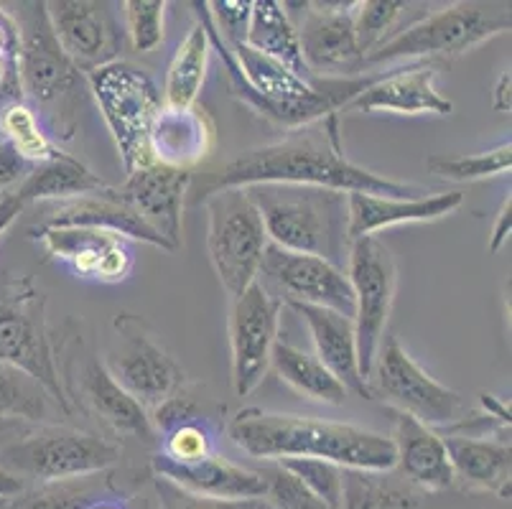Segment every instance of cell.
<instances>
[{"mask_svg": "<svg viewBox=\"0 0 512 509\" xmlns=\"http://www.w3.org/2000/svg\"><path fill=\"white\" fill-rule=\"evenodd\" d=\"M446 446L454 479L472 489L510 497L512 451L510 443L497 438H469V436H441Z\"/></svg>", "mask_w": 512, "mask_h": 509, "instance_id": "83f0119b", "label": "cell"}, {"mask_svg": "<svg viewBox=\"0 0 512 509\" xmlns=\"http://www.w3.org/2000/svg\"><path fill=\"white\" fill-rule=\"evenodd\" d=\"M347 278L355 293V339L362 380H370L377 349L388 331L390 311L398 291V265L393 252L377 240L362 237L349 245Z\"/></svg>", "mask_w": 512, "mask_h": 509, "instance_id": "5bb4252c", "label": "cell"}, {"mask_svg": "<svg viewBox=\"0 0 512 509\" xmlns=\"http://www.w3.org/2000/svg\"><path fill=\"white\" fill-rule=\"evenodd\" d=\"M46 13L59 46L82 74L118 62L128 44L123 23L107 3L57 0L46 3Z\"/></svg>", "mask_w": 512, "mask_h": 509, "instance_id": "ac0fdd59", "label": "cell"}, {"mask_svg": "<svg viewBox=\"0 0 512 509\" xmlns=\"http://www.w3.org/2000/svg\"><path fill=\"white\" fill-rule=\"evenodd\" d=\"M87 509H130V507L123 497H107V499H100V502H95Z\"/></svg>", "mask_w": 512, "mask_h": 509, "instance_id": "f5cc1de1", "label": "cell"}, {"mask_svg": "<svg viewBox=\"0 0 512 509\" xmlns=\"http://www.w3.org/2000/svg\"><path fill=\"white\" fill-rule=\"evenodd\" d=\"M54 359L59 385L72 415L77 410L90 415L100 423L102 431L120 441L133 438L148 446L156 443V431L146 410L113 380L102 357L92 352L79 331H67L62 339H54Z\"/></svg>", "mask_w": 512, "mask_h": 509, "instance_id": "8992f818", "label": "cell"}, {"mask_svg": "<svg viewBox=\"0 0 512 509\" xmlns=\"http://www.w3.org/2000/svg\"><path fill=\"white\" fill-rule=\"evenodd\" d=\"M281 311L283 303L260 280L232 298L227 334L232 354V387L240 398L258 390L271 370V354L281 331Z\"/></svg>", "mask_w": 512, "mask_h": 509, "instance_id": "2e32d148", "label": "cell"}, {"mask_svg": "<svg viewBox=\"0 0 512 509\" xmlns=\"http://www.w3.org/2000/svg\"><path fill=\"white\" fill-rule=\"evenodd\" d=\"M31 168L34 166H29L11 146L0 140V196L13 194L31 174Z\"/></svg>", "mask_w": 512, "mask_h": 509, "instance_id": "f6af8a7d", "label": "cell"}, {"mask_svg": "<svg viewBox=\"0 0 512 509\" xmlns=\"http://www.w3.org/2000/svg\"><path fill=\"white\" fill-rule=\"evenodd\" d=\"M271 367L281 382H286L291 390H296L304 398L324 405H344L349 392L344 390L342 382L316 359V354L304 352V349L293 347L291 342L278 339L271 354Z\"/></svg>", "mask_w": 512, "mask_h": 509, "instance_id": "4dcf8cb0", "label": "cell"}, {"mask_svg": "<svg viewBox=\"0 0 512 509\" xmlns=\"http://www.w3.org/2000/svg\"><path fill=\"white\" fill-rule=\"evenodd\" d=\"M245 44L250 49L260 51V54L271 56L273 62L283 64L288 72H293L296 77L304 79V82H316V77L306 67L304 54H301L296 23L291 21L283 3H276V0H255L253 8H250Z\"/></svg>", "mask_w": 512, "mask_h": 509, "instance_id": "f546056e", "label": "cell"}, {"mask_svg": "<svg viewBox=\"0 0 512 509\" xmlns=\"http://www.w3.org/2000/svg\"><path fill=\"white\" fill-rule=\"evenodd\" d=\"M26 489V482H21L18 476H13L11 471H6L0 466V499H11L16 494H21Z\"/></svg>", "mask_w": 512, "mask_h": 509, "instance_id": "816d5d0a", "label": "cell"}, {"mask_svg": "<svg viewBox=\"0 0 512 509\" xmlns=\"http://www.w3.org/2000/svg\"><path fill=\"white\" fill-rule=\"evenodd\" d=\"M156 443V454L161 459L181 466L199 464V461L220 454V448H217V428L207 418H202V415L184 420L179 426L164 431Z\"/></svg>", "mask_w": 512, "mask_h": 509, "instance_id": "8d00e7d4", "label": "cell"}, {"mask_svg": "<svg viewBox=\"0 0 512 509\" xmlns=\"http://www.w3.org/2000/svg\"><path fill=\"white\" fill-rule=\"evenodd\" d=\"M296 23L304 62L316 79H349L365 74V56L355 36V3H301Z\"/></svg>", "mask_w": 512, "mask_h": 509, "instance_id": "d6986e66", "label": "cell"}, {"mask_svg": "<svg viewBox=\"0 0 512 509\" xmlns=\"http://www.w3.org/2000/svg\"><path fill=\"white\" fill-rule=\"evenodd\" d=\"M23 100L21 77H18V56H0V107Z\"/></svg>", "mask_w": 512, "mask_h": 509, "instance_id": "bcb514c9", "label": "cell"}, {"mask_svg": "<svg viewBox=\"0 0 512 509\" xmlns=\"http://www.w3.org/2000/svg\"><path fill=\"white\" fill-rule=\"evenodd\" d=\"M411 3L403 0H367L355 3V36L362 56L372 54L377 46H383L390 36H395V26Z\"/></svg>", "mask_w": 512, "mask_h": 509, "instance_id": "f35d334b", "label": "cell"}, {"mask_svg": "<svg viewBox=\"0 0 512 509\" xmlns=\"http://www.w3.org/2000/svg\"><path fill=\"white\" fill-rule=\"evenodd\" d=\"M510 107H512V72L510 67H507L505 72L497 77L495 90H492V110L505 115V112H510Z\"/></svg>", "mask_w": 512, "mask_h": 509, "instance_id": "681fc988", "label": "cell"}, {"mask_svg": "<svg viewBox=\"0 0 512 509\" xmlns=\"http://www.w3.org/2000/svg\"><path fill=\"white\" fill-rule=\"evenodd\" d=\"M209 54H212V44H209V36L204 31V26L197 21L186 31L181 44L176 46L174 56H171L169 67H166L164 92H161L164 105H197L204 82H207Z\"/></svg>", "mask_w": 512, "mask_h": 509, "instance_id": "1f68e13d", "label": "cell"}, {"mask_svg": "<svg viewBox=\"0 0 512 509\" xmlns=\"http://www.w3.org/2000/svg\"><path fill=\"white\" fill-rule=\"evenodd\" d=\"M23 204L18 202L16 194H3L0 196V237L6 235V230L18 219V214L23 212Z\"/></svg>", "mask_w": 512, "mask_h": 509, "instance_id": "f907efd6", "label": "cell"}, {"mask_svg": "<svg viewBox=\"0 0 512 509\" xmlns=\"http://www.w3.org/2000/svg\"><path fill=\"white\" fill-rule=\"evenodd\" d=\"M54 413H59V408L39 382L0 364V420H26L44 426Z\"/></svg>", "mask_w": 512, "mask_h": 509, "instance_id": "d590c367", "label": "cell"}, {"mask_svg": "<svg viewBox=\"0 0 512 509\" xmlns=\"http://www.w3.org/2000/svg\"><path fill=\"white\" fill-rule=\"evenodd\" d=\"M283 308H291L293 314L309 326L316 359L342 382L344 390L362 400H372L370 387L360 375L355 321L349 316L337 314V311H329V308L304 306V303H288Z\"/></svg>", "mask_w": 512, "mask_h": 509, "instance_id": "d4e9b609", "label": "cell"}, {"mask_svg": "<svg viewBox=\"0 0 512 509\" xmlns=\"http://www.w3.org/2000/svg\"><path fill=\"white\" fill-rule=\"evenodd\" d=\"M151 469L153 476H161V479L176 484L184 492L199 494V497L232 499V502H240V499H260L263 502V474L258 469L232 464L222 454L189 466L171 464V461L153 454Z\"/></svg>", "mask_w": 512, "mask_h": 509, "instance_id": "4316f807", "label": "cell"}, {"mask_svg": "<svg viewBox=\"0 0 512 509\" xmlns=\"http://www.w3.org/2000/svg\"><path fill=\"white\" fill-rule=\"evenodd\" d=\"M263 509H271V507H265V504H263Z\"/></svg>", "mask_w": 512, "mask_h": 509, "instance_id": "11a10c76", "label": "cell"}, {"mask_svg": "<svg viewBox=\"0 0 512 509\" xmlns=\"http://www.w3.org/2000/svg\"><path fill=\"white\" fill-rule=\"evenodd\" d=\"M6 504H8V499H0V509H6Z\"/></svg>", "mask_w": 512, "mask_h": 509, "instance_id": "db71d44e", "label": "cell"}, {"mask_svg": "<svg viewBox=\"0 0 512 509\" xmlns=\"http://www.w3.org/2000/svg\"><path fill=\"white\" fill-rule=\"evenodd\" d=\"M265 479L263 504L271 509H327L309 489L301 484L296 474L286 469L278 461H263V469H258Z\"/></svg>", "mask_w": 512, "mask_h": 509, "instance_id": "60d3db41", "label": "cell"}, {"mask_svg": "<svg viewBox=\"0 0 512 509\" xmlns=\"http://www.w3.org/2000/svg\"><path fill=\"white\" fill-rule=\"evenodd\" d=\"M227 436L237 448L260 461L324 459L342 469H395V448L390 436L352 423L245 408L230 420Z\"/></svg>", "mask_w": 512, "mask_h": 509, "instance_id": "3957f363", "label": "cell"}, {"mask_svg": "<svg viewBox=\"0 0 512 509\" xmlns=\"http://www.w3.org/2000/svg\"><path fill=\"white\" fill-rule=\"evenodd\" d=\"M18 28V77L29 102L54 140H72L90 100L87 74L59 46L46 3H18L11 11Z\"/></svg>", "mask_w": 512, "mask_h": 509, "instance_id": "277c9868", "label": "cell"}, {"mask_svg": "<svg viewBox=\"0 0 512 509\" xmlns=\"http://www.w3.org/2000/svg\"><path fill=\"white\" fill-rule=\"evenodd\" d=\"M263 283L283 306L288 303H304L337 311L342 316H355V293L347 273L334 263L316 255L291 252L268 242L260 260Z\"/></svg>", "mask_w": 512, "mask_h": 509, "instance_id": "9a60e30c", "label": "cell"}, {"mask_svg": "<svg viewBox=\"0 0 512 509\" xmlns=\"http://www.w3.org/2000/svg\"><path fill=\"white\" fill-rule=\"evenodd\" d=\"M207 250L227 296L237 298L258 280L260 260L268 247L263 219L248 189H220L204 199Z\"/></svg>", "mask_w": 512, "mask_h": 509, "instance_id": "8fae6325", "label": "cell"}, {"mask_svg": "<svg viewBox=\"0 0 512 509\" xmlns=\"http://www.w3.org/2000/svg\"><path fill=\"white\" fill-rule=\"evenodd\" d=\"M464 204L462 191H436V194L395 199L352 191L347 194L349 242L375 237V232L398 224H428L449 217Z\"/></svg>", "mask_w": 512, "mask_h": 509, "instance_id": "603a6c76", "label": "cell"}, {"mask_svg": "<svg viewBox=\"0 0 512 509\" xmlns=\"http://www.w3.org/2000/svg\"><path fill=\"white\" fill-rule=\"evenodd\" d=\"M107 497H120L115 489V469L90 476H74L62 482L36 484L8 499L6 509H87Z\"/></svg>", "mask_w": 512, "mask_h": 509, "instance_id": "d6a6232c", "label": "cell"}, {"mask_svg": "<svg viewBox=\"0 0 512 509\" xmlns=\"http://www.w3.org/2000/svg\"><path fill=\"white\" fill-rule=\"evenodd\" d=\"M426 168L434 176L459 181V184L495 179V176L510 174L512 146L507 140V143H500L490 151L469 153V156H439V153H434V156L426 158Z\"/></svg>", "mask_w": 512, "mask_h": 509, "instance_id": "74e56055", "label": "cell"}, {"mask_svg": "<svg viewBox=\"0 0 512 509\" xmlns=\"http://www.w3.org/2000/svg\"><path fill=\"white\" fill-rule=\"evenodd\" d=\"M123 459V448L100 433L62 423H44L8 443L0 451V466L21 482H62L74 476L110 471Z\"/></svg>", "mask_w": 512, "mask_h": 509, "instance_id": "9c48e42d", "label": "cell"}, {"mask_svg": "<svg viewBox=\"0 0 512 509\" xmlns=\"http://www.w3.org/2000/svg\"><path fill=\"white\" fill-rule=\"evenodd\" d=\"M372 398L385 400L395 413H406L434 431H446L469 413L459 392L441 385L403 349L395 334H385L367 380Z\"/></svg>", "mask_w": 512, "mask_h": 509, "instance_id": "4fadbf2b", "label": "cell"}, {"mask_svg": "<svg viewBox=\"0 0 512 509\" xmlns=\"http://www.w3.org/2000/svg\"><path fill=\"white\" fill-rule=\"evenodd\" d=\"M0 56H18V28L3 3H0Z\"/></svg>", "mask_w": 512, "mask_h": 509, "instance_id": "c3c4849f", "label": "cell"}, {"mask_svg": "<svg viewBox=\"0 0 512 509\" xmlns=\"http://www.w3.org/2000/svg\"><path fill=\"white\" fill-rule=\"evenodd\" d=\"M194 8H197V21L207 31L212 51H217L225 64L232 97H237L242 105H248L255 115L276 128H304L314 120L344 110L347 102L360 95L375 77V74H360L349 79H316L309 84L288 72L283 64L273 62L271 56L250 49L245 41L230 46L214 26L207 3H194Z\"/></svg>", "mask_w": 512, "mask_h": 509, "instance_id": "7a4b0ae2", "label": "cell"}, {"mask_svg": "<svg viewBox=\"0 0 512 509\" xmlns=\"http://www.w3.org/2000/svg\"><path fill=\"white\" fill-rule=\"evenodd\" d=\"M0 140L11 146L29 166L51 161L62 151L57 140L49 135L46 125L41 123L34 107L23 100L0 107Z\"/></svg>", "mask_w": 512, "mask_h": 509, "instance_id": "e575fe53", "label": "cell"}, {"mask_svg": "<svg viewBox=\"0 0 512 509\" xmlns=\"http://www.w3.org/2000/svg\"><path fill=\"white\" fill-rule=\"evenodd\" d=\"M0 364L39 382L59 413L72 418L59 385L54 339L46 324V296L31 275H11L0 288Z\"/></svg>", "mask_w": 512, "mask_h": 509, "instance_id": "ba28073f", "label": "cell"}, {"mask_svg": "<svg viewBox=\"0 0 512 509\" xmlns=\"http://www.w3.org/2000/svg\"><path fill=\"white\" fill-rule=\"evenodd\" d=\"M87 84L113 135L125 174L151 163L148 138L158 110L164 107L156 82L136 64L118 59L87 74Z\"/></svg>", "mask_w": 512, "mask_h": 509, "instance_id": "30bf717a", "label": "cell"}, {"mask_svg": "<svg viewBox=\"0 0 512 509\" xmlns=\"http://www.w3.org/2000/svg\"><path fill=\"white\" fill-rule=\"evenodd\" d=\"M510 230H512V196L507 194L505 199H502L500 209H497L490 240H487V250H490V255H497V252L507 245V240H510Z\"/></svg>", "mask_w": 512, "mask_h": 509, "instance_id": "7dc6e473", "label": "cell"}, {"mask_svg": "<svg viewBox=\"0 0 512 509\" xmlns=\"http://www.w3.org/2000/svg\"><path fill=\"white\" fill-rule=\"evenodd\" d=\"M214 146H217V125L207 107L197 102L189 107L164 105L158 110L148 138L151 161L194 174V168L212 156Z\"/></svg>", "mask_w": 512, "mask_h": 509, "instance_id": "7402d4cb", "label": "cell"}, {"mask_svg": "<svg viewBox=\"0 0 512 509\" xmlns=\"http://www.w3.org/2000/svg\"><path fill=\"white\" fill-rule=\"evenodd\" d=\"M194 174L179 168L161 166L151 161L128 174L120 186V196L130 204V209L156 232L171 252L181 247V230H184V202L189 196Z\"/></svg>", "mask_w": 512, "mask_h": 509, "instance_id": "ffe728a7", "label": "cell"}, {"mask_svg": "<svg viewBox=\"0 0 512 509\" xmlns=\"http://www.w3.org/2000/svg\"><path fill=\"white\" fill-rule=\"evenodd\" d=\"M510 6H487V3H451L439 11L423 13L408 26L398 28L383 46L365 56V69L377 64L403 62V59H439L459 56L477 49L495 36L510 34Z\"/></svg>", "mask_w": 512, "mask_h": 509, "instance_id": "52a82bcc", "label": "cell"}, {"mask_svg": "<svg viewBox=\"0 0 512 509\" xmlns=\"http://www.w3.org/2000/svg\"><path fill=\"white\" fill-rule=\"evenodd\" d=\"M207 6L209 16H212L214 26H217L222 39L230 46L242 44L245 34H248L250 8H253V3L250 0H214V3H207Z\"/></svg>", "mask_w": 512, "mask_h": 509, "instance_id": "ee69618b", "label": "cell"}, {"mask_svg": "<svg viewBox=\"0 0 512 509\" xmlns=\"http://www.w3.org/2000/svg\"><path fill=\"white\" fill-rule=\"evenodd\" d=\"M260 184L316 186L342 194L360 191V194L395 196V199L428 194L421 186L388 179L349 161L339 130V112L314 120L304 128L288 130L281 140L242 151L212 174L192 179L189 204L199 207L207 196L220 189H250Z\"/></svg>", "mask_w": 512, "mask_h": 509, "instance_id": "6da1fadb", "label": "cell"}, {"mask_svg": "<svg viewBox=\"0 0 512 509\" xmlns=\"http://www.w3.org/2000/svg\"><path fill=\"white\" fill-rule=\"evenodd\" d=\"M352 112H390V115H436L446 118L454 102L436 87V64L416 62L393 72L375 74L360 95L347 102Z\"/></svg>", "mask_w": 512, "mask_h": 509, "instance_id": "44dd1931", "label": "cell"}, {"mask_svg": "<svg viewBox=\"0 0 512 509\" xmlns=\"http://www.w3.org/2000/svg\"><path fill=\"white\" fill-rule=\"evenodd\" d=\"M102 189H107V184L100 179V174H95L79 158L59 151L51 161L31 168V174L13 194L18 196L23 207H29V204L67 202V199L95 194Z\"/></svg>", "mask_w": 512, "mask_h": 509, "instance_id": "f1b7e54d", "label": "cell"}, {"mask_svg": "<svg viewBox=\"0 0 512 509\" xmlns=\"http://www.w3.org/2000/svg\"><path fill=\"white\" fill-rule=\"evenodd\" d=\"M393 441L395 469L411 487L426 492H444L456 484L446 456L444 438L434 428L423 426L416 418L393 410Z\"/></svg>", "mask_w": 512, "mask_h": 509, "instance_id": "484cf974", "label": "cell"}, {"mask_svg": "<svg viewBox=\"0 0 512 509\" xmlns=\"http://www.w3.org/2000/svg\"><path fill=\"white\" fill-rule=\"evenodd\" d=\"M153 484H156L158 509H263L260 499H240V502H232V499L199 497V494L184 492V489L166 482L161 476H153Z\"/></svg>", "mask_w": 512, "mask_h": 509, "instance_id": "7bdbcfd3", "label": "cell"}, {"mask_svg": "<svg viewBox=\"0 0 512 509\" xmlns=\"http://www.w3.org/2000/svg\"><path fill=\"white\" fill-rule=\"evenodd\" d=\"M166 0H125L123 13L125 41L136 51H153L164 41Z\"/></svg>", "mask_w": 512, "mask_h": 509, "instance_id": "ab89813d", "label": "cell"}, {"mask_svg": "<svg viewBox=\"0 0 512 509\" xmlns=\"http://www.w3.org/2000/svg\"><path fill=\"white\" fill-rule=\"evenodd\" d=\"M36 227H92V230H110L115 235H123L130 242H143V245L171 252V247L130 209V204L125 202L120 191L113 189V186L95 191V194L67 199V202L49 204V209H46Z\"/></svg>", "mask_w": 512, "mask_h": 509, "instance_id": "cb8c5ba5", "label": "cell"}, {"mask_svg": "<svg viewBox=\"0 0 512 509\" xmlns=\"http://www.w3.org/2000/svg\"><path fill=\"white\" fill-rule=\"evenodd\" d=\"M342 509H418V494L390 471L342 469Z\"/></svg>", "mask_w": 512, "mask_h": 509, "instance_id": "836d02e7", "label": "cell"}, {"mask_svg": "<svg viewBox=\"0 0 512 509\" xmlns=\"http://www.w3.org/2000/svg\"><path fill=\"white\" fill-rule=\"evenodd\" d=\"M268 242L316 255L344 270L349 255L347 194L316 186L260 184L248 189Z\"/></svg>", "mask_w": 512, "mask_h": 509, "instance_id": "5b68a950", "label": "cell"}, {"mask_svg": "<svg viewBox=\"0 0 512 509\" xmlns=\"http://www.w3.org/2000/svg\"><path fill=\"white\" fill-rule=\"evenodd\" d=\"M31 240L41 245L46 258L64 263L77 278L100 286H118L136 270L133 242L110 230L92 227H31Z\"/></svg>", "mask_w": 512, "mask_h": 509, "instance_id": "e0dca14e", "label": "cell"}, {"mask_svg": "<svg viewBox=\"0 0 512 509\" xmlns=\"http://www.w3.org/2000/svg\"><path fill=\"white\" fill-rule=\"evenodd\" d=\"M291 474L327 509H342V466L324 459H281Z\"/></svg>", "mask_w": 512, "mask_h": 509, "instance_id": "b9f144b4", "label": "cell"}, {"mask_svg": "<svg viewBox=\"0 0 512 509\" xmlns=\"http://www.w3.org/2000/svg\"><path fill=\"white\" fill-rule=\"evenodd\" d=\"M102 364L146 413L186 390V372L174 354L158 342L146 321L128 311L113 319V339Z\"/></svg>", "mask_w": 512, "mask_h": 509, "instance_id": "7c38bea8", "label": "cell"}]
</instances>
